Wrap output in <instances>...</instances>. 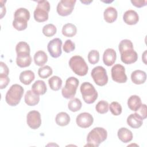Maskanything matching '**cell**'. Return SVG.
Wrapping results in <instances>:
<instances>
[{"label": "cell", "instance_id": "obj_1", "mask_svg": "<svg viewBox=\"0 0 147 147\" xmlns=\"http://www.w3.org/2000/svg\"><path fill=\"white\" fill-rule=\"evenodd\" d=\"M118 49L121 53V61L126 64L135 63L138 59V55L134 50L132 42L127 39L122 40L119 44Z\"/></svg>", "mask_w": 147, "mask_h": 147}, {"label": "cell", "instance_id": "obj_2", "mask_svg": "<svg viewBox=\"0 0 147 147\" xmlns=\"http://www.w3.org/2000/svg\"><path fill=\"white\" fill-rule=\"evenodd\" d=\"M107 137V132L105 129L96 127L91 130L87 135L86 146H98L102 142L105 141Z\"/></svg>", "mask_w": 147, "mask_h": 147}, {"label": "cell", "instance_id": "obj_3", "mask_svg": "<svg viewBox=\"0 0 147 147\" xmlns=\"http://www.w3.org/2000/svg\"><path fill=\"white\" fill-rule=\"evenodd\" d=\"M24 92V88L18 84H13L6 92L5 96L6 103L11 106H17L20 102Z\"/></svg>", "mask_w": 147, "mask_h": 147}, {"label": "cell", "instance_id": "obj_4", "mask_svg": "<svg viewBox=\"0 0 147 147\" xmlns=\"http://www.w3.org/2000/svg\"><path fill=\"white\" fill-rule=\"evenodd\" d=\"M69 65L76 75L83 76L87 75L88 67L84 59L80 56H74L69 60Z\"/></svg>", "mask_w": 147, "mask_h": 147}, {"label": "cell", "instance_id": "obj_5", "mask_svg": "<svg viewBox=\"0 0 147 147\" xmlns=\"http://www.w3.org/2000/svg\"><path fill=\"white\" fill-rule=\"evenodd\" d=\"M50 4L47 1H38L37 6L34 11V18L38 22H43L48 20Z\"/></svg>", "mask_w": 147, "mask_h": 147}, {"label": "cell", "instance_id": "obj_6", "mask_svg": "<svg viewBox=\"0 0 147 147\" xmlns=\"http://www.w3.org/2000/svg\"><path fill=\"white\" fill-rule=\"evenodd\" d=\"M84 101L87 104L93 103L98 98V92L94 86L89 82L83 83L80 87Z\"/></svg>", "mask_w": 147, "mask_h": 147}, {"label": "cell", "instance_id": "obj_7", "mask_svg": "<svg viewBox=\"0 0 147 147\" xmlns=\"http://www.w3.org/2000/svg\"><path fill=\"white\" fill-rule=\"evenodd\" d=\"M79 81L75 77H69L65 82V86L62 88L61 94L64 98L70 99L75 96Z\"/></svg>", "mask_w": 147, "mask_h": 147}, {"label": "cell", "instance_id": "obj_8", "mask_svg": "<svg viewBox=\"0 0 147 147\" xmlns=\"http://www.w3.org/2000/svg\"><path fill=\"white\" fill-rule=\"evenodd\" d=\"M91 75L95 84L99 86H104L108 82L106 70L102 66L94 67L92 69Z\"/></svg>", "mask_w": 147, "mask_h": 147}, {"label": "cell", "instance_id": "obj_9", "mask_svg": "<svg viewBox=\"0 0 147 147\" xmlns=\"http://www.w3.org/2000/svg\"><path fill=\"white\" fill-rule=\"evenodd\" d=\"M76 0H61L57 6L56 10L59 15L67 16L71 14L74 10Z\"/></svg>", "mask_w": 147, "mask_h": 147}, {"label": "cell", "instance_id": "obj_10", "mask_svg": "<svg viewBox=\"0 0 147 147\" xmlns=\"http://www.w3.org/2000/svg\"><path fill=\"white\" fill-rule=\"evenodd\" d=\"M111 78L115 82L124 83L127 80V76L125 74V67L121 64H115L111 68Z\"/></svg>", "mask_w": 147, "mask_h": 147}, {"label": "cell", "instance_id": "obj_11", "mask_svg": "<svg viewBox=\"0 0 147 147\" xmlns=\"http://www.w3.org/2000/svg\"><path fill=\"white\" fill-rule=\"evenodd\" d=\"M62 41L59 38H55L51 40L47 45L48 51L51 56L53 58H57L61 56Z\"/></svg>", "mask_w": 147, "mask_h": 147}, {"label": "cell", "instance_id": "obj_12", "mask_svg": "<svg viewBox=\"0 0 147 147\" xmlns=\"http://www.w3.org/2000/svg\"><path fill=\"white\" fill-rule=\"evenodd\" d=\"M26 122L30 128L32 129H38L41 124L40 113L36 110L29 111L26 116Z\"/></svg>", "mask_w": 147, "mask_h": 147}, {"label": "cell", "instance_id": "obj_13", "mask_svg": "<svg viewBox=\"0 0 147 147\" xmlns=\"http://www.w3.org/2000/svg\"><path fill=\"white\" fill-rule=\"evenodd\" d=\"M94 118L91 114L88 113H82L76 118V122L78 126L82 128H87L92 125Z\"/></svg>", "mask_w": 147, "mask_h": 147}, {"label": "cell", "instance_id": "obj_14", "mask_svg": "<svg viewBox=\"0 0 147 147\" xmlns=\"http://www.w3.org/2000/svg\"><path fill=\"white\" fill-rule=\"evenodd\" d=\"M117 53L114 49L107 48L106 49L103 55V61L104 64L107 66H111L115 62Z\"/></svg>", "mask_w": 147, "mask_h": 147}, {"label": "cell", "instance_id": "obj_15", "mask_svg": "<svg viewBox=\"0 0 147 147\" xmlns=\"http://www.w3.org/2000/svg\"><path fill=\"white\" fill-rule=\"evenodd\" d=\"M123 20L127 25H136L139 21V16L136 11L133 10H129L124 13Z\"/></svg>", "mask_w": 147, "mask_h": 147}, {"label": "cell", "instance_id": "obj_16", "mask_svg": "<svg viewBox=\"0 0 147 147\" xmlns=\"http://www.w3.org/2000/svg\"><path fill=\"white\" fill-rule=\"evenodd\" d=\"M142 123L143 119L136 113L131 114L127 118V123L132 128H139L142 126Z\"/></svg>", "mask_w": 147, "mask_h": 147}, {"label": "cell", "instance_id": "obj_17", "mask_svg": "<svg viewBox=\"0 0 147 147\" xmlns=\"http://www.w3.org/2000/svg\"><path fill=\"white\" fill-rule=\"evenodd\" d=\"M146 79V73L141 70L137 69L133 71L131 74V80L136 84H141L145 83Z\"/></svg>", "mask_w": 147, "mask_h": 147}, {"label": "cell", "instance_id": "obj_18", "mask_svg": "<svg viewBox=\"0 0 147 147\" xmlns=\"http://www.w3.org/2000/svg\"><path fill=\"white\" fill-rule=\"evenodd\" d=\"M16 63L21 68L29 67L32 62V58L30 54L24 53L17 55Z\"/></svg>", "mask_w": 147, "mask_h": 147}, {"label": "cell", "instance_id": "obj_19", "mask_svg": "<svg viewBox=\"0 0 147 147\" xmlns=\"http://www.w3.org/2000/svg\"><path fill=\"white\" fill-rule=\"evenodd\" d=\"M103 16L105 20L107 23H113L117 18L118 12L115 8L110 6L107 7L103 13Z\"/></svg>", "mask_w": 147, "mask_h": 147}, {"label": "cell", "instance_id": "obj_20", "mask_svg": "<svg viewBox=\"0 0 147 147\" xmlns=\"http://www.w3.org/2000/svg\"><path fill=\"white\" fill-rule=\"evenodd\" d=\"M25 102L30 106H33L37 105L40 101V96L35 94L32 90L26 91L25 95Z\"/></svg>", "mask_w": 147, "mask_h": 147}, {"label": "cell", "instance_id": "obj_21", "mask_svg": "<svg viewBox=\"0 0 147 147\" xmlns=\"http://www.w3.org/2000/svg\"><path fill=\"white\" fill-rule=\"evenodd\" d=\"M119 139L123 143L130 142L133 139L132 132L126 127H121L118 130L117 133Z\"/></svg>", "mask_w": 147, "mask_h": 147}, {"label": "cell", "instance_id": "obj_22", "mask_svg": "<svg viewBox=\"0 0 147 147\" xmlns=\"http://www.w3.org/2000/svg\"><path fill=\"white\" fill-rule=\"evenodd\" d=\"M34 78V74L31 70H26L21 72L19 76L20 82L25 85L30 84Z\"/></svg>", "mask_w": 147, "mask_h": 147}, {"label": "cell", "instance_id": "obj_23", "mask_svg": "<svg viewBox=\"0 0 147 147\" xmlns=\"http://www.w3.org/2000/svg\"><path fill=\"white\" fill-rule=\"evenodd\" d=\"M141 99L138 95H131L127 100L128 107L131 111H136L141 107Z\"/></svg>", "mask_w": 147, "mask_h": 147}, {"label": "cell", "instance_id": "obj_24", "mask_svg": "<svg viewBox=\"0 0 147 147\" xmlns=\"http://www.w3.org/2000/svg\"><path fill=\"white\" fill-rule=\"evenodd\" d=\"M32 90L37 95H44L47 90L45 83L43 80H36L32 86Z\"/></svg>", "mask_w": 147, "mask_h": 147}, {"label": "cell", "instance_id": "obj_25", "mask_svg": "<svg viewBox=\"0 0 147 147\" xmlns=\"http://www.w3.org/2000/svg\"><path fill=\"white\" fill-rule=\"evenodd\" d=\"M34 63L38 66L44 65L48 61V56L46 53L42 51L36 52L34 55Z\"/></svg>", "mask_w": 147, "mask_h": 147}, {"label": "cell", "instance_id": "obj_26", "mask_svg": "<svg viewBox=\"0 0 147 147\" xmlns=\"http://www.w3.org/2000/svg\"><path fill=\"white\" fill-rule=\"evenodd\" d=\"M55 121L56 124L59 126H67L70 122V117L65 112H60L56 115Z\"/></svg>", "mask_w": 147, "mask_h": 147}, {"label": "cell", "instance_id": "obj_27", "mask_svg": "<svg viewBox=\"0 0 147 147\" xmlns=\"http://www.w3.org/2000/svg\"><path fill=\"white\" fill-rule=\"evenodd\" d=\"M77 33L76 26L72 24L68 23L65 24L62 28V34L68 37H74Z\"/></svg>", "mask_w": 147, "mask_h": 147}, {"label": "cell", "instance_id": "obj_28", "mask_svg": "<svg viewBox=\"0 0 147 147\" xmlns=\"http://www.w3.org/2000/svg\"><path fill=\"white\" fill-rule=\"evenodd\" d=\"M28 21L23 18L16 17L13 21V27L18 31H22L26 29L28 26Z\"/></svg>", "mask_w": 147, "mask_h": 147}, {"label": "cell", "instance_id": "obj_29", "mask_svg": "<svg viewBox=\"0 0 147 147\" xmlns=\"http://www.w3.org/2000/svg\"><path fill=\"white\" fill-rule=\"evenodd\" d=\"M62 83V80L57 76H53L48 80L49 87L53 91L59 90L61 87Z\"/></svg>", "mask_w": 147, "mask_h": 147}, {"label": "cell", "instance_id": "obj_30", "mask_svg": "<svg viewBox=\"0 0 147 147\" xmlns=\"http://www.w3.org/2000/svg\"><path fill=\"white\" fill-rule=\"evenodd\" d=\"M16 51L17 55L28 53L30 54V49L29 44L24 41L19 42L16 47Z\"/></svg>", "mask_w": 147, "mask_h": 147}, {"label": "cell", "instance_id": "obj_31", "mask_svg": "<svg viewBox=\"0 0 147 147\" xmlns=\"http://www.w3.org/2000/svg\"><path fill=\"white\" fill-rule=\"evenodd\" d=\"M82 102L78 98H74L71 99L68 104V109L72 112H76L80 110L82 108Z\"/></svg>", "mask_w": 147, "mask_h": 147}, {"label": "cell", "instance_id": "obj_32", "mask_svg": "<svg viewBox=\"0 0 147 147\" xmlns=\"http://www.w3.org/2000/svg\"><path fill=\"white\" fill-rule=\"evenodd\" d=\"M57 29L56 27L52 24H49L47 25H45L42 30V33L46 36V37H52L54 36L56 33Z\"/></svg>", "mask_w": 147, "mask_h": 147}, {"label": "cell", "instance_id": "obj_33", "mask_svg": "<svg viewBox=\"0 0 147 147\" xmlns=\"http://www.w3.org/2000/svg\"><path fill=\"white\" fill-rule=\"evenodd\" d=\"M53 71L51 67L45 65L40 68L38 70V76L42 79H47L52 74Z\"/></svg>", "mask_w": 147, "mask_h": 147}, {"label": "cell", "instance_id": "obj_34", "mask_svg": "<svg viewBox=\"0 0 147 147\" xmlns=\"http://www.w3.org/2000/svg\"><path fill=\"white\" fill-rule=\"evenodd\" d=\"M96 111L101 114H105L109 111V103L105 100L99 101L95 106Z\"/></svg>", "mask_w": 147, "mask_h": 147}, {"label": "cell", "instance_id": "obj_35", "mask_svg": "<svg viewBox=\"0 0 147 147\" xmlns=\"http://www.w3.org/2000/svg\"><path fill=\"white\" fill-rule=\"evenodd\" d=\"M14 18L21 17L26 19L28 21L30 18V13L29 10L25 8L21 7L16 10L14 14Z\"/></svg>", "mask_w": 147, "mask_h": 147}, {"label": "cell", "instance_id": "obj_36", "mask_svg": "<svg viewBox=\"0 0 147 147\" xmlns=\"http://www.w3.org/2000/svg\"><path fill=\"white\" fill-rule=\"evenodd\" d=\"M109 109L111 113L115 116L119 115L122 113V109L121 105L117 102H113L109 106Z\"/></svg>", "mask_w": 147, "mask_h": 147}, {"label": "cell", "instance_id": "obj_37", "mask_svg": "<svg viewBox=\"0 0 147 147\" xmlns=\"http://www.w3.org/2000/svg\"><path fill=\"white\" fill-rule=\"evenodd\" d=\"M88 60L91 64H96L99 60V53L96 50H92L88 54Z\"/></svg>", "mask_w": 147, "mask_h": 147}, {"label": "cell", "instance_id": "obj_38", "mask_svg": "<svg viewBox=\"0 0 147 147\" xmlns=\"http://www.w3.org/2000/svg\"><path fill=\"white\" fill-rule=\"evenodd\" d=\"M75 49V44L71 40H67L63 45V50L66 53H69Z\"/></svg>", "mask_w": 147, "mask_h": 147}, {"label": "cell", "instance_id": "obj_39", "mask_svg": "<svg viewBox=\"0 0 147 147\" xmlns=\"http://www.w3.org/2000/svg\"><path fill=\"white\" fill-rule=\"evenodd\" d=\"M10 82V79L8 75H0V88L3 89L8 85Z\"/></svg>", "mask_w": 147, "mask_h": 147}, {"label": "cell", "instance_id": "obj_40", "mask_svg": "<svg viewBox=\"0 0 147 147\" xmlns=\"http://www.w3.org/2000/svg\"><path fill=\"white\" fill-rule=\"evenodd\" d=\"M136 113L141 117L142 119H145L146 118V105L145 104H142L141 107L136 111Z\"/></svg>", "mask_w": 147, "mask_h": 147}, {"label": "cell", "instance_id": "obj_41", "mask_svg": "<svg viewBox=\"0 0 147 147\" xmlns=\"http://www.w3.org/2000/svg\"><path fill=\"white\" fill-rule=\"evenodd\" d=\"M131 3L134 6L140 8V7H144L146 5L147 1L146 0H145V1H142V0H133H133H131Z\"/></svg>", "mask_w": 147, "mask_h": 147}, {"label": "cell", "instance_id": "obj_42", "mask_svg": "<svg viewBox=\"0 0 147 147\" xmlns=\"http://www.w3.org/2000/svg\"><path fill=\"white\" fill-rule=\"evenodd\" d=\"M0 75H8L9 73V70L6 64L5 63L1 61L0 62Z\"/></svg>", "mask_w": 147, "mask_h": 147}, {"label": "cell", "instance_id": "obj_43", "mask_svg": "<svg viewBox=\"0 0 147 147\" xmlns=\"http://www.w3.org/2000/svg\"><path fill=\"white\" fill-rule=\"evenodd\" d=\"M1 18H3V16L5 15L6 13V7L2 4L1 5Z\"/></svg>", "mask_w": 147, "mask_h": 147}, {"label": "cell", "instance_id": "obj_44", "mask_svg": "<svg viewBox=\"0 0 147 147\" xmlns=\"http://www.w3.org/2000/svg\"><path fill=\"white\" fill-rule=\"evenodd\" d=\"M146 51H145L144 52V53H143V55H142V59L144 63L145 64H146Z\"/></svg>", "mask_w": 147, "mask_h": 147}]
</instances>
